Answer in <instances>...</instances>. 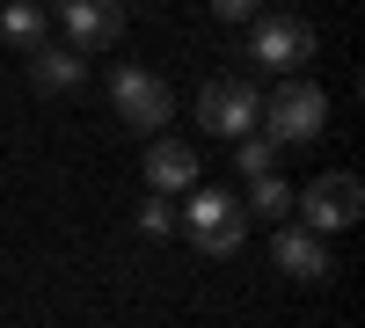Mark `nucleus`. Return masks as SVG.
I'll list each match as a JSON object with an SVG mask.
<instances>
[{
    "label": "nucleus",
    "mask_w": 365,
    "mask_h": 328,
    "mask_svg": "<svg viewBox=\"0 0 365 328\" xmlns=\"http://www.w3.org/2000/svg\"><path fill=\"white\" fill-rule=\"evenodd\" d=\"M256 125H263L270 146H307V139H322V125H329V95H322L314 80H285V88H270V95H263Z\"/></svg>",
    "instance_id": "1"
},
{
    "label": "nucleus",
    "mask_w": 365,
    "mask_h": 328,
    "mask_svg": "<svg viewBox=\"0 0 365 328\" xmlns=\"http://www.w3.org/2000/svg\"><path fill=\"white\" fill-rule=\"evenodd\" d=\"M175 226L197 241V255H234L241 241H249V212H241L227 190H190V204H182Z\"/></svg>",
    "instance_id": "2"
},
{
    "label": "nucleus",
    "mask_w": 365,
    "mask_h": 328,
    "mask_svg": "<svg viewBox=\"0 0 365 328\" xmlns=\"http://www.w3.org/2000/svg\"><path fill=\"white\" fill-rule=\"evenodd\" d=\"M299 212H307V233H344V226H358L365 219V183L358 175H344V168H329V175H314L307 183V197H299Z\"/></svg>",
    "instance_id": "3"
},
{
    "label": "nucleus",
    "mask_w": 365,
    "mask_h": 328,
    "mask_svg": "<svg viewBox=\"0 0 365 328\" xmlns=\"http://www.w3.org/2000/svg\"><path fill=\"white\" fill-rule=\"evenodd\" d=\"M110 102H117V117H125L132 132H161L168 117H175L168 80L146 73V66H117V73H110Z\"/></svg>",
    "instance_id": "4"
},
{
    "label": "nucleus",
    "mask_w": 365,
    "mask_h": 328,
    "mask_svg": "<svg viewBox=\"0 0 365 328\" xmlns=\"http://www.w3.org/2000/svg\"><path fill=\"white\" fill-rule=\"evenodd\" d=\"M256 110H263V95L249 80H205V95H197V117H205V132H220V139H249L256 132Z\"/></svg>",
    "instance_id": "5"
},
{
    "label": "nucleus",
    "mask_w": 365,
    "mask_h": 328,
    "mask_svg": "<svg viewBox=\"0 0 365 328\" xmlns=\"http://www.w3.org/2000/svg\"><path fill=\"white\" fill-rule=\"evenodd\" d=\"M58 22H66V44L88 51H110L125 37V0H58Z\"/></svg>",
    "instance_id": "6"
},
{
    "label": "nucleus",
    "mask_w": 365,
    "mask_h": 328,
    "mask_svg": "<svg viewBox=\"0 0 365 328\" xmlns=\"http://www.w3.org/2000/svg\"><path fill=\"white\" fill-rule=\"evenodd\" d=\"M314 51V22L307 15H256V37H249V58H263V66L292 73L299 58Z\"/></svg>",
    "instance_id": "7"
},
{
    "label": "nucleus",
    "mask_w": 365,
    "mask_h": 328,
    "mask_svg": "<svg viewBox=\"0 0 365 328\" xmlns=\"http://www.w3.org/2000/svg\"><path fill=\"white\" fill-rule=\"evenodd\" d=\"M270 255H278V270H285L292 285H329V277H336L329 241H322V233H307V226H285L278 241H270Z\"/></svg>",
    "instance_id": "8"
},
{
    "label": "nucleus",
    "mask_w": 365,
    "mask_h": 328,
    "mask_svg": "<svg viewBox=\"0 0 365 328\" xmlns=\"http://www.w3.org/2000/svg\"><path fill=\"white\" fill-rule=\"evenodd\" d=\"M22 58H29V88H37V95H73L81 73H88V58L73 44H29Z\"/></svg>",
    "instance_id": "9"
},
{
    "label": "nucleus",
    "mask_w": 365,
    "mask_h": 328,
    "mask_svg": "<svg viewBox=\"0 0 365 328\" xmlns=\"http://www.w3.org/2000/svg\"><path fill=\"white\" fill-rule=\"evenodd\" d=\"M146 183H154V197L197 190V154H190L182 139H161V146H146Z\"/></svg>",
    "instance_id": "10"
},
{
    "label": "nucleus",
    "mask_w": 365,
    "mask_h": 328,
    "mask_svg": "<svg viewBox=\"0 0 365 328\" xmlns=\"http://www.w3.org/2000/svg\"><path fill=\"white\" fill-rule=\"evenodd\" d=\"M249 219H285L292 212V190L278 183V175H249V204H241Z\"/></svg>",
    "instance_id": "11"
},
{
    "label": "nucleus",
    "mask_w": 365,
    "mask_h": 328,
    "mask_svg": "<svg viewBox=\"0 0 365 328\" xmlns=\"http://www.w3.org/2000/svg\"><path fill=\"white\" fill-rule=\"evenodd\" d=\"M0 37L8 44H44V8H29V0H8V8H0Z\"/></svg>",
    "instance_id": "12"
},
{
    "label": "nucleus",
    "mask_w": 365,
    "mask_h": 328,
    "mask_svg": "<svg viewBox=\"0 0 365 328\" xmlns=\"http://www.w3.org/2000/svg\"><path fill=\"white\" fill-rule=\"evenodd\" d=\"M241 175H278V146H270V139H241Z\"/></svg>",
    "instance_id": "13"
},
{
    "label": "nucleus",
    "mask_w": 365,
    "mask_h": 328,
    "mask_svg": "<svg viewBox=\"0 0 365 328\" xmlns=\"http://www.w3.org/2000/svg\"><path fill=\"white\" fill-rule=\"evenodd\" d=\"M139 226H146V241L175 233V204H168V197H146V204H139Z\"/></svg>",
    "instance_id": "14"
},
{
    "label": "nucleus",
    "mask_w": 365,
    "mask_h": 328,
    "mask_svg": "<svg viewBox=\"0 0 365 328\" xmlns=\"http://www.w3.org/2000/svg\"><path fill=\"white\" fill-rule=\"evenodd\" d=\"M212 15H220V22H256L263 0H212Z\"/></svg>",
    "instance_id": "15"
}]
</instances>
